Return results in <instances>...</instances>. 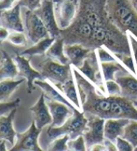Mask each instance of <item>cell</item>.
Returning <instances> with one entry per match:
<instances>
[{
  "mask_svg": "<svg viewBox=\"0 0 137 151\" xmlns=\"http://www.w3.org/2000/svg\"><path fill=\"white\" fill-rule=\"evenodd\" d=\"M6 140L5 139H1V142H0V151H5L7 150L6 147Z\"/></svg>",
  "mask_w": 137,
  "mask_h": 151,
  "instance_id": "ab89813d",
  "label": "cell"
},
{
  "mask_svg": "<svg viewBox=\"0 0 137 151\" xmlns=\"http://www.w3.org/2000/svg\"><path fill=\"white\" fill-rule=\"evenodd\" d=\"M55 86L72 103L73 106L78 109V110L83 111L80 96H79L78 92V87L76 85V82H74V77L72 76L70 80L63 83V84H56Z\"/></svg>",
  "mask_w": 137,
  "mask_h": 151,
  "instance_id": "ac0fdd59",
  "label": "cell"
},
{
  "mask_svg": "<svg viewBox=\"0 0 137 151\" xmlns=\"http://www.w3.org/2000/svg\"><path fill=\"white\" fill-rule=\"evenodd\" d=\"M133 104H134V106L137 108V101H133Z\"/></svg>",
  "mask_w": 137,
  "mask_h": 151,
  "instance_id": "b9f144b4",
  "label": "cell"
},
{
  "mask_svg": "<svg viewBox=\"0 0 137 151\" xmlns=\"http://www.w3.org/2000/svg\"><path fill=\"white\" fill-rule=\"evenodd\" d=\"M9 56L6 51L1 50V60H0V80L12 78L14 79L19 75V70L16 62Z\"/></svg>",
  "mask_w": 137,
  "mask_h": 151,
  "instance_id": "44dd1931",
  "label": "cell"
},
{
  "mask_svg": "<svg viewBox=\"0 0 137 151\" xmlns=\"http://www.w3.org/2000/svg\"><path fill=\"white\" fill-rule=\"evenodd\" d=\"M113 54L119 63L122 64L129 70L130 73H131L133 75H137V69L134 65V59L133 58L131 55L118 54V53H113Z\"/></svg>",
  "mask_w": 137,
  "mask_h": 151,
  "instance_id": "4316f807",
  "label": "cell"
},
{
  "mask_svg": "<svg viewBox=\"0 0 137 151\" xmlns=\"http://www.w3.org/2000/svg\"><path fill=\"white\" fill-rule=\"evenodd\" d=\"M105 89L109 96H119L121 95V87L117 80H108L104 81Z\"/></svg>",
  "mask_w": 137,
  "mask_h": 151,
  "instance_id": "1f68e13d",
  "label": "cell"
},
{
  "mask_svg": "<svg viewBox=\"0 0 137 151\" xmlns=\"http://www.w3.org/2000/svg\"><path fill=\"white\" fill-rule=\"evenodd\" d=\"M77 87L84 91L86 100L82 104V110L102 118H126L137 120V108L133 101L123 96H109L97 91L93 83L84 76L76 68L72 69Z\"/></svg>",
  "mask_w": 137,
  "mask_h": 151,
  "instance_id": "6da1fadb",
  "label": "cell"
},
{
  "mask_svg": "<svg viewBox=\"0 0 137 151\" xmlns=\"http://www.w3.org/2000/svg\"><path fill=\"white\" fill-rule=\"evenodd\" d=\"M19 1V0H1L0 1V9L1 10L9 9L14 7V3Z\"/></svg>",
  "mask_w": 137,
  "mask_h": 151,
  "instance_id": "d590c367",
  "label": "cell"
},
{
  "mask_svg": "<svg viewBox=\"0 0 137 151\" xmlns=\"http://www.w3.org/2000/svg\"><path fill=\"white\" fill-rule=\"evenodd\" d=\"M24 82V79L14 80L12 78L1 80L0 82V101H6L17 89V87Z\"/></svg>",
  "mask_w": 137,
  "mask_h": 151,
  "instance_id": "d4e9b609",
  "label": "cell"
},
{
  "mask_svg": "<svg viewBox=\"0 0 137 151\" xmlns=\"http://www.w3.org/2000/svg\"><path fill=\"white\" fill-rule=\"evenodd\" d=\"M131 4H133L134 9L136 10V12H137V0H131Z\"/></svg>",
  "mask_w": 137,
  "mask_h": 151,
  "instance_id": "60d3db41",
  "label": "cell"
},
{
  "mask_svg": "<svg viewBox=\"0 0 137 151\" xmlns=\"http://www.w3.org/2000/svg\"><path fill=\"white\" fill-rule=\"evenodd\" d=\"M88 122V118L85 116L84 113L75 109L73 114L60 127H49L46 129V138L48 145L55 139L61 137L63 135H68L70 139H75L84 133Z\"/></svg>",
  "mask_w": 137,
  "mask_h": 151,
  "instance_id": "3957f363",
  "label": "cell"
},
{
  "mask_svg": "<svg viewBox=\"0 0 137 151\" xmlns=\"http://www.w3.org/2000/svg\"><path fill=\"white\" fill-rule=\"evenodd\" d=\"M68 140H70V136H68V135H63V136H61V137L56 138L48 145L47 150L67 151V150H68Z\"/></svg>",
  "mask_w": 137,
  "mask_h": 151,
  "instance_id": "83f0119b",
  "label": "cell"
},
{
  "mask_svg": "<svg viewBox=\"0 0 137 151\" xmlns=\"http://www.w3.org/2000/svg\"><path fill=\"white\" fill-rule=\"evenodd\" d=\"M65 40L63 38H57L54 41L49 49L46 52V56L50 57V58L54 59L61 64H71L70 60H68V56L65 54Z\"/></svg>",
  "mask_w": 137,
  "mask_h": 151,
  "instance_id": "7402d4cb",
  "label": "cell"
},
{
  "mask_svg": "<svg viewBox=\"0 0 137 151\" xmlns=\"http://www.w3.org/2000/svg\"><path fill=\"white\" fill-rule=\"evenodd\" d=\"M56 40V38L53 37H47L43 40H40L38 41L37 43H35L33 46L27 48L26 50L23 51L21 53V55H29V56H33V55H43L46 54L47 50L49 49L50 46L54 43V41Z\"/></svg>",
  "mask_w": 137,
  "mask_h": 151,
  "instance_id": "cb8c5ba5",
  "label": "cell"
},
{
  "mask_svg": "<svg viewBox=\"0 0 137 151\" xmlns=\"http://www.w3.org/2000/svg\"><path fill=\"white\" fill-rule=\"evenodd\" d=\"M88 118V122L87 128L83 133V136L86 140L87 150L92 145L96 144H103L105 136H104V124L105 119L98 116L90 114Z\"/></svg>",
  "mask_w": 137,
  "mask_h": 151,
  "instance_id": "ba28073f",
  "label": "cell"
},
{
  "mask_svg": "<svg viewBox=\"0 0 137 151\" xmlns=\"http://www.w3.org/2000/svg\"><path fill=\"white\" fill-rule=\"evenodd\" d=\"M71 65V64H61L50 57H47L39 64L38 70L40 72L43 79L52 82L53 85L63 84L73 76Z\"/></svg>",
  "mask_w": 137,
  "mask_h": 151,
  "instance_id": "277c9868",
  "label": "cell"
},
{
  "mask_svg": "<svg viewBox=\"0 0 137 151\" xmlns=\"http://www.w3.org/2000/svg\"><path fill=\"white\" fill-rule=\"evenodd\" d=\"M122 137L133 145L134 149L137 147V120H131L125 127Z\"/></svg>",
  "mask_w": 137,
  "mask_h": 151,
  "instance_id": "484cf974",
  "label": "cell"
},
{
  "mask_svg": "<svg viewBox=\"0 0 137 151\" xmlns=\"http://www.w3.org/2000/svg\"><path fill=\"white\" fill-rule=\"evenodd\" d=\"M131 120L126 118H108L104 124V136L105 139L115 143L118 137L122 136L125 127Z\"/></svg>",
  "mask_w": 137,
  "mask_h": 151,
  "instance_id": "9a60e30c",
  "label": "cell"
},
{
  "mask_svg": "<svg viewBox=\"0 0 137 151\" xmlns=\"http://www.w3.org/2000/svg\"><path fill=\"white\" fill-rule=\"evenodd\" d=\"M134 150H136V151H137V147H136V148H135V149H134Z\"/></svg>",
  "mask_w": 137,
  "mask_h": 151,
  "instance_id": "7bdbcfd3",
  "label": "cell"
},
{
  "mask_svg": "<svg viewBox=\"0 0 137 151\" xmlns=\"http://www.w3.org/2000/svg\"><path fill=\"white\" fill-rule=\"evenodd\" d=\"M115 145H117L118 151H133L134 147L131 145L128 140H126L122 136H119L115 140Z\"/></svg>",
  "mask_w": 137,
  "mask_h": 151,
  "instance_id": "836d02e7",
  "label": "cell"
},
{
  "mask_svg": "<svg viewBox=\"0 0 137 151\" xmlns=\"http://www.w3.org/2000/svg\"><path fill=\"white\" fill-rule=\"evenodd\" d=\"M41 129L37 127L35 121L31 122L30 127L23 133H17L16 135V143L13 147L9 149L10 151H41L39 145V137Z\"/></svg>",
  "mask_w": 137,
  "mask_h": 151,
  "instance_id": "8992f818",
  "label": "cell"
},
{
  "mask_svg": "<svg viewBox=\"0 0 137 151\" xmlns=\"http://www.w3.org/2000/svg\"><path fill=\"white\" fill-rule=\"evenodd\" d=\"M35 86H39L41 88V90L44 93L45 98L47 100L50 101H60L68 105L70 107L76 109L74 106L72 105V103L68 100V99L62 94V93L57 89L56 86L55 85H51L48 82V80L45 79H37V81L35 82Z\"/></svg>",
  "mask_w": 137,
  "mask_h": 151,
  "instance_id": "d6986e66",
  "label": "cell"
},
{
  "mask_svg": "<svg viewBox=\"0 0 137 151\" xmlns=\"http://www.w3.org/2000/svg\"><path fill=\"white\" fill-rule=\"evenodd\" d=\"M9 35V29H7L4 27H1V28H0V40L4 41L5 40H8Z\"/></svg>",
  "mask_w": 137,
  "mask_h": 151,
  "instance_id": "74e56055",
  "label": "cell"
},
{
  "mask_svg": "<svg viewBox=\"0 0 137 151\" xmlns=\"http://www.w3.org/2000/svg\"><path fill=\"white\" fill-rule=\"evenodd\" d=\"M15 62L18 66L19 75L23 76L26 79V87H27V93L31 94L35 90V80L43 79L40 72L38 70L33 69L30 65L29 59L25 58V55H15L14 58Z\"/></svg>",
  "mask_w": 137,
  "mask_h": 151,
  "instance_id": "8fae6325",
  "label": "cell"
},
{
  "mask_svg": "<svg viewBox=\"0 0 137 151\" xmlns=\"http://www.w3.org/2000/svg\"><path fill=\"white\" fill-rule=\"evenodd\" d=\"M115 80L121 87V96L129 99L131 101H137V78L133 74L127 76H120Z\"/></svg>",
  "mask_w": 137,
  "mask_h": 151,
  "instance_id": "ffe728a7",
  "label": "cell"
},
{
  "mask_svg": "<svg viewBox=\"0 0 137 151\" xmlns=\"http://www.w3.org/2000/svg\"><path fill=\"white\" fill-rule=\"evenodd\" d=\"M25 29L27 33L28 40L33 44L37 43L40 40L47 37H51L47 27L43 20L34 10L27 9L25 12Z\"/></svg>",
  "mask_w": 137,
  "mask_h": 151,
  "instance_id": "52a82bcc",
  "label": "cell"
},
{
  "mask_svg": "<svg viewBox=\"0 0 137 151\" xmlns=\"http://www.w3.org/2000/svg\"><path fill=\"white\" fill-rule=\"evenodd\" d=\"M21 100L20 99H16L13 101L10 102H5V101H0V116H5V114H9L13 109L17 108L20 105Z\"/></svg>",
  "mask_w": 137,
  "mask_h": 151,
  "instance_id": "d6a6232c",
  "label": "cell"
},
{
  "mask_svg": "<svg viewBox=\"0 0 137 151\" xmlns=\"http://www.w3.org/2000/svg\"><path fill=\"white\" fill-rule=\"evenodd\" d=\"M18 4L21 5V7H25L30 10H37L41 7V0H19Z\"/></svg>",
  "mask_w": 137,
  "mask_h": 151,
  "instance_id": "e575fe53",
  "label": "cell"
},
{
  "mask_svg": "<svg viewBox=\"0 0 137 151\" xmlns=\"http://www.w3.org/2000/svg\"><path fill=\"white\" fill-rule=\"evenodd\" d=\"M64 50L66 55L68 56V60H70V63L72 66H74V68H79L80 66H82L84 60L93 51L92 49L85 47L84 45L79 43L66 44Z\"/></svg>",
  "mask_w": 137,
  "mask_h": 151,
  "instance_id": "2e32d148",
  "label": "cell"
},
{
  "mask_svg": "<svg viewBox=\"0 0 137 151\" xmlns=\"http://www.w3.org/2000/svg\"><path fill=\"white\" fill-rule=\"evenodd\" d=\"M68 150H76V151H85L87 150L86 140L83 134L76 137L75 139H70L68 142Z\"/></svg>",
  "mask_w": 137,
  "mask_h": 151,
  "instance_id": "4dcf8cb0",
  "label": "cell"
},
{
  "mask_svg": "<svg viewBox=\"0 0 137 151\" xmlns=\"http://www.w3.org/2000/svg\"><path fill=\"white\" fill-rule=\"evenodd\" d=\"M16 112L17 108H15L7 116H0V139H5L8 141L12 145V147L15 145V137L17 135L12 126Z\"/></svg>",
  "mask_w": 137,
  "mask_h": 151,
  "instance_id": "e0dca14e",
  "label": "cell"
},
{
  "mask_svg": "<svg viewBox=\"0 0 137 151\" xmlns=\"http://www.w3.org/2000/svg\"><path fill=\"white\" fill-rule=\"evenodd\" d=\"M110 19L123 33H131L137 39V12L131 0H106Z\"/></svg>",
  "mask_w": 137,
  "mask_h": 151,
  "instance_id": "7a4b0ae2",
  "label": "cell"
},
{
  "mask_svg": "<svg viewBox=\"0 0 137 151\" xmlns=\"http://www.w3.org/2000/svg\"><path fill=\"white\" fill-rule=\"evenodd\" d=\"M21 5L16 4L9 9L1 10V27L10 31L24 32V24L21 19Z\"/></svg>",
  "mask_w": 137,
  "mask_h": 151,
  "instance_id": "5bb4252c",
  "label": "cell"
},
{
  "mask_svg": "<svg viewBox=\"0 0 137 151\" xmlns=\"http://www.w3.org/2000/svg\"><path fill=\"white\" fill-rule=\"evenodd\" d=\"M8 40L10 43L17 46H26L27 45V39L24 32H19V31H12L9 33Z\"/></svg>",
  "mask_w": 137,
  "mask_h": 151,
  "instance_id": "f546056e",
  "label": "cell"
},
{
  "mask_svg": "<svg viewBox=\"0 0 137 151\" xmlns=\"http://www.w3.org/2000/svg\"><path fill=\"white\" fill-rule=\"evenodd\" d=\"M35 12L43 20L45 27L49 31L51 37L56 39L61 37V29L59 28L56 22L53 1L44 0V1H43V4H41V7L35 10Z\"/></svg>",
  "mask_w": 137,
  "mask_h": 151,
  "instance_id": "30bf717a",
  "label": "cell"
},
{
  "mask_svg": "<svg viewBox=\"0 0 137 151\" xmlns=\"http://www.w3.org/2000/svg\"><path fill=\"white\" fill-rule=\"evenodd\" d=\"M99 58L96 53V50H93L88 56L84 60L82 66L76 69L81 73L87 77L89 81H91L97 88L102 85V73L101 70V65L99 66Z\"/></svg>",
  "mask_w": 137,
  "mask_h": 151,
  "instance_id": "9c48e42d",
  "label": "cell"
},
{
  "mask_svg": "<svg viewBox=\"0 0 137 151\" xmlns=\"http://www.w3.org/2000/svg\"><path fill=\"white\" fill-rule=\"evenodd\" d=\"M96 50V53L98 55V58L100 63L102 62H111V61H118V59L115 58V56L109 49H107L104 46H100Z\"/></svg>",
  "mask_w": 137,
  "mask_h": 151,
  "instance_id": "f1b7e54d",
  "label": "cell"
},
{
  "mask_svg": "<svg viewBox=\"0 0 137 151\" xmlns=\"http://www.w3.org/2000/svg\"><path fill=\"white\" fill-rule=\"evenodd\" d=\"M29 111L33 114V120L35 121L37 127L43 129V128L47 127L48 125H51L53 122V117L50 112L48 104L45 101V95L43 92L34 105L29 108Z\"/></svg>",
  "mask_w": 137,
  "mask_h": 151,
  "instance_id": "7c38bea8",
  "label": "cell"
},
{
  "mask_svg": "<svg viewBox=\"0 0 137 151\" xmlns=\"http://www.w3.org/2000/svg\"><path fill=\"white\" fill-rule=\"evenodd\" d=\"M103 144L105 145V147H106L107 150H110V151H117L118 150L117 145H114V142L110 141V140H108V139H105Z\"/></svg>",
  "mask_w": 137,
  "mask_h": 151,
  "instance_id": "8d00e7d4",
  "label": "cell"
},
{
  "mask_svg": "<svg viewBox=\"0 0 137 151\" xmlns=\"http://www.w3.org/2000/svg\"><path fill=\"white\" fill-rule=\"evenodd\" d=\"M88 150H91V151H103V150H107V149H106V147H105L104 144H96V145H92V147Z\"/></svg>",
  "mask_w": 137,
  "mask_h": 151,
  "instance_id": "f35d334b",
  "label": "cell"
},
{
  "mask_svg": "<svg viewBox=\"0 0 137 151\" xmlns=\"http://www.w3.org/2000/svg\"><path fill=\"white\" fill-rule=\"evenodd\" d=\"M56 19L61 30L68 28L75 19L80 0H53Z\"/></svg>",
  "mask_w": 137,
  "mask_h": 151,
  "instance_id": "5b68a950",
  "label": "cell"
},
{
  "mask_svg": "<svg viewBox=\"0 0 137 151\" xmlns=\"http://www.w3.org/2000/svg\"><path fill=\"white\" fill-rule=\"evenodd\" d=\"M50 112L53 117V122L50 126L52 127H60L64 124L72 114L75 109L70 107L67 104L56 101H47Z\"/></svg>",
  "mask_w": 137,
  "mask_h": 151,
  "instance_id": "4fadbf2b",
  "label": "cell"
},
{
  "mask_svg": "<svg viewBox=\"0 0 137 151\" xmlns=\"http://www.w3.org/2000/svg\"><path fill=\"white\" fill-rule=\"evenodd\" d=\"M101 70L103 77V81L108 80H115V74L118 71L130 73L129 70L126 68L119 63L118 61H111V62H102Z\"/></svg>",
  "mask_w": 137,
  "mask_h": 151,
  "instance_id": "603a6c76",
  "label": "cell"
}]
</instances>
